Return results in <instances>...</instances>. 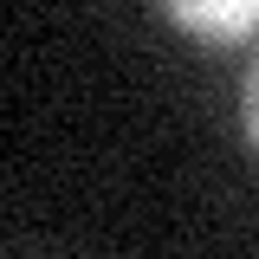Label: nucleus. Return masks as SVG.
Masks as SVG:
<instances>
[{
    "mask_svg": "<svg viewBox=\"0 0 259 259\" xmlns=\"http://www.w3.org/2000/svg\"><path fill=\"white\" fill-rule=\"evenodd\" d=\"M162 7L182 32L207 39V46H233L259 26V0H162Z\"/></svg>",
    "mask_w": 259,
    "mask_h": 259,
    "instance_id": "f257e3e1",
    "label": "nucleus"
},
{
    "mask_svg": "<svg viewBox=\"0 0 259 259\" xmlns=\"http://www.w3.org/2000/svg\"><path fill=\"white\" fill-rule=\"evenodd\" d=\"M240 117H246V136H253V149H259V59L246 71V91H240Z\"/></svg>",
    "mask_w": 259,
    "mask_h": 259,
    "instance_id": "f03ea898",
    "label": "nucleus"
}]
</instances>
